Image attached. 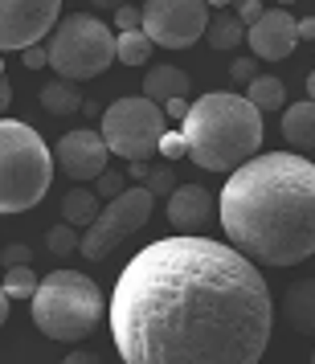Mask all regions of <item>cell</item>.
Segmentation results:
<instances>
[{"instance_id":"1","label":"cell","mask_w":315,"mask_h":364,"mask_svg":"<svg viewBox=\"0 0 315 364\" xmlns=\"http://www.w3.org/2000/svg\"><path fill=\"white\" fill-rule=\"evenodd\" d=\"M123 364H258L274 303L258 262L213 237H160L123 266L111 291Z\"/></svg>"},{"instance_id":"2","label":"cell","mask_w":315,"mask_h":364,"mask_svg":"<svg viewBox=\"0 0 315 364\" xmlns=\"http://www.w3.org/2000/svg\"><path fill=\"white\" fill-rule=\"evenodd\" d=\"M217 221L250 262L299 266L315 258V164L295 151H266L230 172Z\"/></svg>"},{"instance_id":"3","label":"cell","mask_w":315,"mask_h":364,"mask_svg":"<svg viewBox=\"0 0 315 364\" xmlns=\"http://www.w3.org/2000/svg\"><path fill=\"white\" fill-rule=\"evenodd\" d=\"M181 132L188 139V160L197 168H205V172H237L262 148V111L246 95L213 90V95L193 99Z\"/></svg>"},{"instance_id":"4","label":"cell","mask_w":315,"mask_h":364,"mask_svg":"<svg viewBox=\"0 0 315 364\" xmlns=\"http://www.w3.org/2000/svg\"><path fill=\"white\" fill-rule=\"evenodd\" d=\"M58 156L21 119H0V213H25L50 193Z\"/></svg>"},{"instance_id":"5","label":"cell","mask_w":315,"mask_h":364,"mask_svg":"<svg viewBox=\"0 0 315 364\" xmlns=\"http://www.w3.org/2000/svg\"><path fill=\"white\" fill-rule=\"evenodd\" d=\"M29 307H33L37 331L50 340H62V344L86 340L102 323L99 282L78 270H50L37 287V295L29 299Z\"/></svg>"},{"instance_id":"6","label":"cell","mask_w":315,"mask_h":364,"mask_svg":"<svg viewBox=\"0 0 315 364\" xmlns=\"http://www.w3.org/2000/svg\"><path fill=\"white\" fill-rule=\"evenodd\" d=\"M119 62V33L107 21L90 13H70L50 37V66L66 82H86L99 78L102 70Z\"/></svg>"},{"instance_id":"7","label":"cell","mask_w":315,"mask_h":364,"mask_svg":"<svg viewBox=\"0 0 315 364\" xmlns=\"http://www.w3.org/2000/svg\"><path fill=\"white\" fill-rule=\"evenodd\" d=\"M102 139L111 144L115 156L123 160H151L160 156V139H164V111L160 102L148 95H132V99H115L102 115Z\"/></svg>"},{"instance_id":"8","label":"cell","mask_w":315,"mask_h":364,"mask_svg":"<svg viewBox=\"0 0 315 364\" xmlns=\"http://www.w3.org/2000/svg\"><path fill=\"white\" fill-rule=\"evenodd\" d=\"M151 209H156V193H151L148 184H144V188L132 184L123 197L107 200V213H102L99 221L82 233V250H78V254L90 258V262H102L115 246H123L132 233H139L144 225H148Z\"/></svg>"},{"instance_id":"9","label":"cell","mask_w":315,"mask_h":364,"mask_svg":"<svg viewBox=\"0 0 315 364\" xmlns=\"http://www.w3.org/2000/svg\"><path fill=\"white\" fill-rule=\"evenodd\" d=\"M209 25V0H144V33L160 50L197 46Z\"/></svg>"},{"instance_id":"10","label":"cell","mask_w":315,"mask_h":364,"mask_svg":"<svg viewBox=\"0 0 315 364\" xmlns=\"http://www.w3.org/2000/svg\"><path fill=\"white\" fill-rule=\"evenodd\" d=\"M62 25V0H0V50L25 53Z\"/></svg>"},{"instance_id":"11","label":"cell","mask_w":315,"mask_h":364,"mask_svg":"<svg viewBox=\"0 0 315 364\" xmlns=\"http://www.w3.org/2000/svg\"><path fill=\"white\" fill-rule=\"evenodd\" d=\"M53 156H58V168L66 172L70 181L86 184V181H99L102 172H107V156H115V151H111V144L102 139V132L78 127V132H66L62 139H58Z\"/></svg>"},{"instance_id":"12","label":"cell","mask_w":315,"mask_h":364,"mask_svg":"<svg viewBox=\"0 0 315 364\" xmlns=\"http://www.w3.org/2000/svg\"><path fill=\"white\" fill-rule=\"evenodd\" d=\"M250 53L258 62H282L291 58L299 46V21L287 13V9H266L258 25H250V37H246Z\"/></svg>"},{"instance_id":"13","label":"cell","mask_w":315,"mask_h":364,"mask_svg":"<svg viewBox=\"0 0 315 364\" xmlns=\"http://www.w3.org/2000/svg\"><path fill=\"white\" fill-rule=\"evenodd\" d=\"M213 197L201 188V184H181L172 197H168V221L176 233H193L205 237V225L213 221Z\"/></svg>"},{"instance_id":"14","label":"cell","mask_w":315,"mask_h":364,"mask_svg":"<svg viewBox=\"0 0 315 364\" xmlns=\"http://www.w3.org/2000/svg\"><path fill=\"white\" fill-rule=\"evenodd\" d=\"M282 319L303 336H315V279L295 282L287 295H282Z\"/></svg>"},{"instance_id":"15","label":"cell","mask_w":315,"mask_h":364,"mask_svg":"<svg viewBox=\"0 0 315 364\" xmlns=\"http://www.w3.org/2000/svg\"><path fill=\"white\" fill-rule=\"evenodd\" d=\"M188 90H193V78H188L181 66H151L148 78H144V95H148L151 102L188 99Z\"/></svg>"},{"instance_id":"16","label":"cell","mask_w":315,"mask_h":364,"mask_svg":"<svg viewBox=\"0 0 315 364\" xmlns=\"http://www.w3.org/2000/svg\"><path fill=\"white\" fill-rule=\"evenodd\" d=\"M282 139L291 148H315V102H291L282 107Z\"/></svg>"},{"instance_id":"17","label":"cell","mask_w":315,"mask_h":364,"mask_svg":"<svg viewBox=\"0 0 315 364\" xmlns=\"http://www.w3.org/2000/svg\"><path fill=\"white\" fill-rule=\"evenodd\" d=\"M99 193L95 188H70L66 197H62V221L70 225H78V230H90L95 221L102 217V205H99Z\"/></svg>"},{"instance_id":"18","label":"cell","mask_w":315,"mask_h":364,"mask_svg":"<svg viewBox=\"0 0 315 364\" xmlns=\"http://www.w3.org/2000/svg\"><path fill=\"white\" fill-rule=\"evenodd\" d=\"M41 107H46L50 115H74V111H82V95H78L74 82L58 78V82L41 86Z\"/></svg>"},{"instance_id":"19","label":"cell","mask_w":315,"mask_h":364,"mask_svg":"<svg viewBox=\"0 0 315 364\" xmlns=\"http://www.w3.org/2000/svg\"><path fill=\"white\" fill-rule=\"evenodd\" d=\"M246 99L258 107V111H279V107H287V86H282V78H274V74H258L254 82H250Z\"/></svg>"},{"instance_id":"20","label":"cell","mask_w":315,"mask_h":364,"mask_svg":"<svg viewBox=\"0 0 315 364\" xmlns=\"http://www.w3.org/2000/svg\"><path fill=\"white\" fill-rule=\"evenodd\" d=\"M151 53H156V41H151L144 29L119 33V62H123V66H148Z\"/></svg>"},{"instance_id":"21","label":"cell","mask_w":315,"mask_h":364,"mask_svg":"<svg viewBox=\"0 0 315 364\" xmlns=\"http://www.w3.org/2000/svg\"><path fill=\"white\" fill-rule=\"evenodd\" d=\"M246 37H250V29H246V25H242L237 17H217L213 25H209L205 41H209L213 50H237Z\"/></svg>"},{"instance_id":"22","label":"cell","mask_w":315,"mask_h":364,"mask_svg":"<svg viewBox=\"0 0 315 364\" xmlns=\"http://www.w3.org/2000/svg\"><path fill=\"white\" fill-rule=\"evenodd\" d=\"M46 246H50L53 258H66L74 250H82V233H78V225H70V221H58V225L46 233Z\"/></svg>"},{"instance_id":"23","label":"cell","mask_w":315,"mask_h":364,"mask_svg":"<svg viewBox=\"0 0 315 364\" xmlns=\"http://www.w3.org/2000/svg\"><path fill=\"white\" fill-rule=\"evenodd\" d=\"M37 287H41V279H37L29 266H13V270L4 274V295L9 299H33Z\"/></svg>"},{"instance_id":"24","label":"cell","mask_w":315,"mask_h":364,"mask_svg":"<svg viewBox=\"0 0 315 364\" xmlns=\"http://www.w3.org/2000/svg\"><path fill=\"white\" fill-rule=\"evenodd\" d=\"M95 193H99V197H107V200L123 197V193H127V176H119V172H111V168H107L99 181H95Z\"/></svg>"},{"instance_id":"25","label":"cell","mask_w":315,"mask_h":364,"mask_svg":"<svg viewBox=\"0 0 315 364\" xmlns=\"http://www.w3.org/2000/svg\"><path fill=\"white\" fill-rule=\"evenodd\" d=\"M115 29L119 33H135V29H144V9H135V4H119L115 9Z\"/></svg>"},{"instance_id":"26","label":"cell","mask_w":315,"mask_h":364,"mask_svg":"<svg viewBox=\"0 0 315 364\" xmlns=\"http://www.w3.org/2000/svg\"><path fill=\"white\" fill-rule=\"evenodd\" d=\"M160 156H164V160H181V156H188V139H184V132H168L164 139H160Z\"/></svg>"},{"instance_id":"27","label":"cell","mask_w":315,"mask_h":364,"mask_svg":"<svg viewBox=\"0 0 315 364\" xmlns=\"http://www.w3.org/2000/svg\"><path fill=\"white\" fill-rule=\"evenodd\" d=\"M29 258H33V250L25 246V242H13V246H4V254H0L4 270H13V266H29Z\"/></svg>"},{"instance_id":"28","label":"cell","mask_w":315,"mask_h":364,"mask_svg":"<svg viewBox=\"0 0 315 364\" xmlns=\"http://www.w3.org/2000/svg\"><path fill=\"white\" fill-rule=\"evenodd\" d=\"M172 184H176V176H172V168H156V172H151V181H148V188L156 193V197H172V193H176Z\"/></svg>"},{"instance_id":"29","label":"cell","mask_w":315,"mask_h":364,"mask_svg":"<svg viewBox=\"0 0 315 364\" xmlns=\"http://www.w3.org/2000/svg\"><path fill=\"white\" fill-rule=\"evenodd\" d=\"M262 13H266V4L262 0H242V4H237V21H242V25H258V21H262Z\"/></svg>"},{"instance_id":"30","label":"cell","mask_w":315,"mask_h":364,"mask_svg":"<svg viewBox=\"0 0 315 364\" xmlns=\"http://www.w3.org/2000/svg\"><path fill=\"white\" fill-rule=\"evenodd\" d=\"M230 78H233V82H254V78H258V66H254V58H233Z\"/></svg>"},{"instance_id":"31","label":"cell","mask_w":315,"mask_h":364,"mask_svg":"<svg viewBox=\"0 0 315 364\" xmlns=\"http://www.w3.org/2000/svg\"><path fill=\"white\" fill-rule=\"evenodd\" d=\"M21 62L29 70H41V66H50V46H29V50L21 53Z\"/></svg>"},{"instance_id":"32","label":"cell","mask_w":315,"mask_h":364,"mask_svg":"<svg viewBox=\"0 0 315 364\" xmlns=\"http://www.w3.org/2000/svg\"><path fill=\"white\" fill-rule=\"evenodd\" d=\"M188 107H193L188 99H172V102H164V115L176 119V123H184V119H188Z\"/></svg>"},{"instance_id":"33","label":"cell","mask_w":315,"mask_h":364,"mask_svg":"<svg viewBox=\"0 0 315 364\" xmlns=\"http://www.w3.org/2000/svg\"><path fill=\"white\" fill-rule=\"evenodd\" d=\"M127 181H151L148 160H132V168H127Z\"/></svg>"},{"instance_id":"34","label":"cell","mask_w":315,"mask_h":364,"mask_svg":"<svg viewBox=\"0 0 315 364\" xmlns=\"http://www.w3.org/2000/svg\"><path fill=\"white\" fill-rule=\"evenodd\" d=\"M62 364H102V360L95 356V352H82V348H74V352H70Z\"/></svg>"},{"instance_id":"35","label":"cell","mask_w":315,"mask_h":364,"mask_svg":"<svg viewBox=\"0 0 315 364\" xmlns=\"http://www.w3.org/2000/svg\"><path fill=\"white\" fill-rule=\"evenodd\" d=\"M299 37L307 41V37H315V17H303L299 21Z\"/></svg>"},{"instance_id":"36","label":"cell","mask_w":315,"mask_h":364,"mask_svg":"<svg viewBox=\"0 0 315 364\" xmlns=\"http://www.w3.org/2000/svg\"><path fill=\"white\" fill-rule=\"evenodd\" d=\"M9 99H13V82H9V74H4V82H0V102L9 107Z\"/></svg>"},{"instance_id":"37","label":"cell","mask_w":315,"mask_h":364,"mask_svg":"<svg viewBox=\"0 0 315 364\" xmlns=\"http://www.w3.org/2000/svg\"><path fill=\"white\" fill-rule=\"evenodd\" d=\"M307 99L315 102V70H311V74H307Z\"/></svg>"},{"instance_id":"38","label":"cell","mask_w":315,"mask_h":364,"mask_svg":"<svg viewBox=\"0 0 315 364\" xmlns=\"http://www.w3.org/2000/svg\"><path fill=\"white\" fill-rule=\"evenodd\" d=\"M233 0H209V9H230Z\"/></svg>"},{"instance_id":"39","label":"cell","mask_w":315,"mask_h":364,"mask_svg":"<svg viewBox=\"0 0 315 364\" xmlns=\"http://www.w3.org/2000/svg\"><path fill=\"white\" fill-rule=\"evenodd\" d=\"M90 4H95V9H107V4H111V0H90Z\"/></svg>"},{"instance_id":"40","label":"cell","mask_w":315,"mask_h":364,"mask_svg":"<svg viewBox=\"0 0 315 364\" xmlns=\"http://www.w3.org/2000/svg\"><path fill=\"white\" fill-rule=\"evenodd\" d=\"M287 4H291V0H279V9H287Z\"/></svg>"},{"instance_id":"41","label":"cell","mask_w":315,"mask_h":364,"mask_svg":"<svg viewBox=\"0 0 315 364\" xmlns=\"http://www.w3.org/2000/svg\"><path fill=\"white\" fill-rule=\"evenodd\" d=\"M311 364H315V352H311Z\"/></svg>"}]
</instances>
